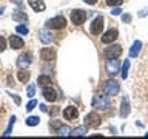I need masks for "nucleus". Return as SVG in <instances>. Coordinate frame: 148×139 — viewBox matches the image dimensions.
I'll return each mask as SVG.
<instances>
[{
  "label": "nucleus",
  "instance_id": "nucleus-1",
  "mask_svg": "<svg viewBox=\"0 0 148 139\" xmlns=\"http://www.w3.org/2000/svg\"><path fill=\"white\" fill-rule=\"evenodd\" d=\"M45 26L48 30H63L66 26V19L63 16H56L53 19H49V20H46Z\"/></svg>",
  "mask_w": 148,
  "mask_h": 139
},
{
  "label": "nucleus",
  "instance_id": "nucleus-2",
  "mask_svg": "<svg viewBox=\"0 0 148 139\" xmlns=\"http://www.w3.org/2000/svg\"><path fill=\"white\" fill-rule=\"evenodd\" d=\"M103 25H105L103 17H102V16H97L94 20L91 22L90 32H91L92 36H99V34H102V31H103Z\"/></svg>",
  "mask_w": 148,
  "mask_h": 139
},
{
  "label": "nucleus",
  "instance_id": "nucleus-3",
  "mask_svg": "<svg viewBox=\"0 0 148 139\" xmlns=\"http://www.w3.org/2000/svg\"><path fill=\"white\" fill-rule=\"evenodd\" d=\"M92 107L99 110H108L111 107V100L108 99V96H96L92 99Z\"/></svg>",
  "mask_w": 148,
  "mask_h": 139
},
{
  "label": "nucleus",
  "instance_id": "nucleus-4",
  "mask_svg": "<svg viewBox=\"0 0 148 139\" xmlns=\"http://www.w3.org/2000/svg\"><path fill=\"white\" fill-rule=\"evenodd\" d=\"M100 124H102V118L96 113V111H91V113H88L85 116V125H86V127L97 128Z\"/></svg>",
  "mask_w": 148,
  "mask_h": 139
},
{
  "label": "nucleus",
  "instance_id": "nucleus-5",
  "mask_svg": "<svg viewBox=\"0 0 148 139\" xmlns=\"http://www.w3.org/2000/svg\"><path fill=\"white\" fill-rule=\"evenodd\" d=\"M86 17H88V14H86V11H83V9H74L71 12V22L77 26L82 25V23L86 20Z\"/></svg>",
  "mask_w": 148,
  "mask_h": 139
},
{
  "label": "nucleus",
  "instance_id": "nucleus-6",
  "mask_svg": "<svg viewBox=\"0 0 148 139\" xmlns=\"http://www.w3.org/2000/svg\"><path fill=\"white\" fill-rule=\"evenodd\" d=\"M119 91H120V87H119V83L116 82V81H108V82H105V85H103V93H105L106 96H116Z\"/></svg>",
  "mask_w": 148,
  "mask_h": 139
},
{
  "label": "nucleus",
  "instance_id": "nucleus-7",
  "mask_svg": "<svg viewBox=\"0 0 148 139\" xmlns=\"http://www.w3.org/2000/svg\"><path fill=\"white\" fill-rule=\"evenodd\" d=\"M106 73L110 74V76H116V74L119 73V68H120V62L117 60V57L116 59H108L106 60Z\"/></svg>",
  "mask_w": 148,
  "mask_h": 139
},
{
  "label": "nucleus",
  "instance_id": "nucleus-8",
  "mask_svg": "<svg viewBox=\"0 0 148 139\" xmlns=\"http://www.w3.org/2000/svg\"><path fill=\"white\" fill-rule=\"evenodd\" d=\"M122 46L120 45H111V46H106L105 51H103V54L106 56L108 59H116V57H119L120 54H122Z\"/></svg>",
  "mask_w": 148,
  "mask_h": 139
},
{
  "label": "nucleus",
  "instance_id": "nucleus-9",
  "mask_svg": "<svg viewBox=\"0 0 148 139\" xmlns=\"http://www.w3.org/2000/svg\"><path fill=\"white\" fill-rule=\"evenodd\" d=\"M117 37H119V31L116 30V28H110V30L100 37V40H102V43H106V45H108V43H113V42L117 39Z\"/></svg>",
  "mask_w": 148,
  "mask_h": 139
},
{
  "label": "nucleus",
  "instance_id": "nucleus-10",
  "mask_svg": "<svg viewBox=\"0 0 148 139\" xmlns=\"http://www.w3.org/2000/svg\"><path fill=\"white\" fill-rule=\"evenodd\" d=\"M31 62H32V54L31 53H23V54L18 56V59H17V67L18 68H28Z\"/></svg>",
  "mask_w": 148,
  "mask_h": 139
},
{
  "label": "nucleus",
  "instance_id": "nucleus-11",
  "mask_svg": "<svg viewBox=\"0 0 148 139\" xmlns=\"http://www.w3.org/2000/svg\"><path fill=\"white\" fill-rule=\"evenodd\" d=\"M42 94H43L45 100H48V102H54L56 99H57V93H56L54 88H51V85L42 87Z\"/></svg>",
  "mask_w": 148,
  "mask_h": 139
},
{
  "label": "nucleus",
  "instance_id": "nucleus-12",
  "mask_svg": "<svg viewBox=\"0 0 148 139\" xmlns=\"http://www.w3.org/2000/svg\"><path fill=\"white\" fill-rule=\"evenodd\" d=\"M40 59L43 62H53L56 59V51L51 48H42L40 50Z\"/></svg>",
  "mask_w": 148,
  "mask_h": 139
},
{
  "label": "nucleus",
  "instance_id": "nucleus-13",
  "mask_svg": "<svg viewBox=\"0 0 148 139\" xmlns=\"http://www.w3.org/2000/svg\"><path fill=\"white\" fill-rule=\"evenodd\" d=\"M77 116H79V110L73 105H69L63 110V118L66 120H74V119H77Z\"/></svg>",
  "mask_w": 148,
  "mask_h": 139
},
{
  "label": "nucleus",
  "instance_id": "nucleus-14",
  "mask_svg": "<svg viewBox=\"0 0 148 139\" xmlns=\"http://www.w3.org/2000/svg\"><path fill=\"white\" fill-rule=\"evenodd\" d=\"M28 3H29V6L34 9L36 12H43L46 9L43 0H28Z\"/></svg>",
  "mask_w": 148,
  "mask_h": 139
},
{
  "label": "nucleus",
  "instance_id": "nucleus-15",
  "mask_svg": "<svg viewBox=\"0 0 148 139\" xmlns=\"http://www.w3.org/2000/svg\"><path fill=\"white\" fill-rule=\"evenodd\" d=\"M9 45H11L12 50H20V48H23L25 42H23V39L18 36H11L9 37Z\"/></svg>",
  "mask_w": 148,
  "mask_h": 139
},
{
  "label": "nucleus",
  "instance_id": "nucleus-16",
  "mask_svg": "<svg viewBox=\"0 0 148 139\" xmlns=\"http://www.w3.org/2000/svg\"><path fill=\"white\" fill-rule=\"evenodd\" d=\"M39 39H40V42H42V43H45V45H49L51 42L54 40V37L51 36V32L45 31V30H40V31H39Z\"/></svg>",
  "mask_w": 148,
  "mask_h": 139
},
{
  "label": "nucleus",
  "instance_id": "nucleus-17",
  "mask_svg": "<svg viewBox=\"0 0 148 139\" xmlns=\"http://www.w3.org/2000/svg\"><path fill=\"white\" fill-rule=\"evenodd\" d=\"M122 118H127V116L130 114V102H128V97L123 96L122 99V104H120V113H119Z\"/></svg>",
  "mask_w": 148,
  "mask_h": 139
},
{
  "label": "nucleus",
  "instance_id": "nucleus-18",
  "mask_svg": "<svg viewBox=\"0 0 148 139\" xmlns=\"http://www.w3.org/2000/svg\"><path fill=\"white\" fill-rule=\"evenodd\" d=\"M17 77H18V81H20L22 83H26L28 81H29L31 74H29V71H28L26 68H20V71H17Z\"/></svg>",
  "mask_w": 148,
  "mask_h": 139
},
{
  "label": "nucleus",
  "instance_id": "nucleus-19",
  "mask_svg": "<svg viewBox=\"0 0 148 139\" xmlns=\"http://www.w3.org/2000/svg\"><path fill=\"white\" fill-rule=\"evenodd\" d=\"M12 20H16V22H26L28 16L23 11H20V9H16V11L12 12Z\"/></svg>",
  "mask_w": 148,
  "mask_h": 139
},
{
  "label": "nucleus",
  "instance_id": "nucleus-20",
  "mask_svg": "<svg viewBox=\"0 0 148 139\" xmlns=\"http://www.w3.org/2000/svg\"><path fill=\"white\" fill-rule=\"evenodd\" d=\"M140 46H142V42L140 40H136L131 46V50H130V57H136L139 54V51H140Z\"/></svg>",
  "mask_w": 148,
  "mask_h": 139
},
{
  "label": "nucleus",
  "instance_id": "nucleus-21",
  "mask_svg": "<svg viewBox=\"0 0 148 139\" xmlns=\"http://www.w3.org/2000/svg\"><path fill=\"white\" fill-rule=\"evenodd\" d=\"M56 133H57L59 136H69V134H73V130L69 127H66V125H60Z\"/></svg>",
  "mask_w": 148,
  "mask_h": 139
},
{
  "label": "nucleus",
  "instance_id": "nucleus-22",
  "mask_svg": "<svg viewBox=\"0 0 148 139\" xmlns=\"http://www.w3.org/2000/svg\"><path fill=\"white\" fill-rule=\"evenodd\" d=\"M37 83H39L40 87H48V85H51V79L48 77V76H40L39 79H37Z\"/></svg>",
  "mask_w": 148,
  "mask_h": 139
},
{
  "label": "nucleus",
  "instance_id": "nucleus-23",
  "mask_svg": "<svg viewBox=\"0 0 148 139\" xmlns=\"http://www.w3.org/2000/svg\"><path fill=\"white\" fill-rule=\"evenodd\" d=\"M86 134V125H83V127H77L73 130V136H85Z\"/></svg>",
  "mask_w": 148,
  "mask_h": 139
},
{
  "label": "nucleus",
  "instance_id": "nucleus-24",
  "mask_svg": "<svg viewBox=\"0 0 148 139\" xmlns=\"http://www.w3.org/2000/svg\"><path fill=\"white\" fill-rule=\"evenodd\" d=\"M39 122H40V119L37 116H29L26 119V125H29V127H36V125H39Z\"/></svg>",
  "mask_w": 148,
  "mask_h": 139
},
{
  "label": "nucleus",
  "instance_id": "nucleus-25",
  "mask_svg": "<svg viewBox=\"0 0 148 139\" xmlns=\"http://www.w3.org/2000/svg\"><path fill=\"white\" fill-rule=\"evenodd\" d=\"M16 31L18 32V34H22V36H26L28 32H29V30H28V28H26L25 25H17Z\"/></svg>",
  "mask_w": 148,
  "mask_h": 139
},
{
  "label": "nucleus",
  "instance_id": "nucleus-26",
  "mask_svg": "<svg viewBox=\"0 0 148 139\" xmlns=\"http://www.w3.org/2000/svg\"><path fill=\"white\" fill-rule=\"evenodd\" d=\"M14 122H16V116H12L11 119H9V125H8V128L5 130V136H8V134H11V128H12V125H14Z\"/></svg>",
  "mask_w": 148,
  "mask_h": 139
},
{
  "label": "nucleus",
  "instance_id": "nucleus-27",
  "mask_svg": "<svg viewBox=\"0 0 148 139\" xmlns=\"http://www.w3.org/2000/svg\"><path fill=\"white\" fill-rule=\"evenodd\" d=\"M128 68H130V60H125L123 68H122V79H127V76H128Z\"/></svg>",
  "mask_w": 148,
  "mask_h": 139
},
{
  "label": "nucleus",
  "instance_id": "nucleus-28",
  "mask_svg": "<svg viewBox=\"0 0 148 139\" xmlns=\"http://www.w3.org/2000/svg\"><path fill=\"white\" fill-rule=\"evenodd\" d=\"M123 0H106V5L108 6H119V5H122Z\"/></svg>",
  "mask_w": 148,
  "mask_h": 139
},
{
  "label": "nucleus",
  "instance_id": "nucleus-29",
  "mask_svg": "<svg viewBox=\"0 0 148 139\" xmlns=\"http://www.w3.org/2000/svg\"><path fill=\"white\" fill-rule=\"evenodd\" d=\"M36 107H37V100H29L28 105H26V111H32Z\"/></svg>",
  "mask_w": 148,
  "mask_h": 139
},
{
  "label": "nucleus",
  "instance_id": "nucleus-30",
  "mask_svg": "<svg viewBox=\"0 0 148 139\" xmlns=\"http://www.w3.org/2000/svg\"><path fill=\"white\" fill-rule=\"evenodd\" d=\"M5 50H6V40H5V37L0 36V53H3Z\"/></svg>",
  "mask_w": 148,
  "mask_h": 139
},
{
  "label": "nucleus",
  "instance_id": "nucleus-31",
  "mask_svg": "<svg viewBox=\"0 0 148 139\" xmlns=\"http://www.w3.org/2000/svg\"><path fill=\"white\" fill-rule=\"evenodd\" d=\"M34 91H36V87H34V85H29V87H28V97H32V96H34Z\"/></svg>",
  "mask_w": 148,
  "mask_h": 139
},
{
  "label": "nucleus",
  "instance_id": "nucleus-32",
  "mask_svg": "<svg viewBox=\"0 0 148 139\" xmlns=\"http://www.w3.org/2000/svg\"><path fill=\"white\" fill-rule=\"evenodd\" d=\"M122 20L125 23H130V22H131V16H130V14H125V16H122Z\"/></svg>",
  "mask_w": 148,
  "mask_h": 139
},
{
  "label": "nucleus",
  "instance_id": "nucleus-33",
  "mask_svg": "<svg viewBox=\"0 0 148 139\" xmlns=\"http://www.w3.org/2000/svg\"><path fill=\"white\" fill-rule=\"evenodd\" d=\"M120 12H122V11H120L119 8H116V9H113V11H111V14H113V16H119Z\"/></svg>",
  "mask_w": 148,
  "mask_h": 139
},
{
  "label": "nucleus",
  "instance_id": "nucleus-34",
  "mask_svg": "<svg viewBox=\"0 0 148 139\" xmlns=\"http://www.w3.org/2000/svg\"><path fill=\"white\" fill-rule=\"evenodd\" d=\"M12 97H14V100H16V104L20 105V97H18L17 94H12Z\"/></svg>",
  "mask_w": 148,
  "mask_h": 139
},
{
  "label": "nucleus",
  "instance_id": "nucleus-35",
  "mask_svg": "<svg viewBox=\"0 0 148 139\" xmlns=\"http://www.w3.org/2000/svg\"><path fill=\"white\" fill-rule=\"evenodd\" d=\"M85 3H88V5H96L97 3V0H83Z\"/></svg>",
  "mask_w": 148,
  "mask_h": 139
},
{
  "label": "nucleus",
  "instance_id": "nucleus-36",
  "mask_svg": "<svg viewBox=\"0 0 148 139\" xmlns=\"http://www.w3.org/2000/svg\"><path fill=\"white\" fill-rule=\"evenodd\" d=\"M8 83H9V85H14V79L11 76H8Z\"/></svg>",
  "mask_w": 148,
  "mask_h": 139
},
{
  "label": "nucleus",
  "instance_id": "nucleus-37",
  "mask_svg": "<svg viewBox=\"0 0 148 139\" xmlns=\"http://www.w3.org/2000/svg\"><path fill=\"white\" fill-rule=\"evenodd\" d=\"M12 3H17V5H22V0H11Z\"/></svg>",
  "mask_w": 148,
  "mask_h": 139
},
{
  "label": "nucleus",
  "instance_id": "nucleus-38",
  "mask_svg": "<svg viewBox=\"0 0 148 139\" xmlns=\"http://www.w3.org/2000/svg\"><path fill=\"white\" fill-rule=\"evenodd\" d=\"M3 12H5V6H0V16H2Z\"/></svg>",
  "mask_w": 148,
  "mask_h": 139
}]
</instances>
